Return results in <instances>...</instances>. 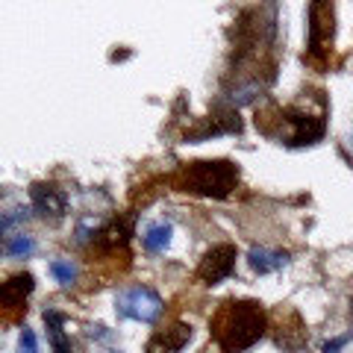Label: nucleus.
I'll list each match as a JSON object with an SVG mask.
<instances>
[{"instance_id": "1", "label": "nucleus", "mask_w": 353, "mask_h": 353, "mask_svg": "<svg viewBox=\"0 0 353 353\" xmlns=\"http://www.w3.org/2000/svg\"><path fill=\"white\" fill-rule=\"evenodd\" d=\"M265 333L262 309L250 301L224 303L212 318V336L224 353H241L256 345Z\"/></svg>"}, {"instance_id": "2", "label": "nucleus", "mask_w": 353, "mask_h": 353, "mask_svg": "<svg viewBox=\"0 0 353 353\" xmlns=\"http://www.w3.org/2000/svg\"><path fill=\"white\" fill-rule=\"evenodd\" d=\"M239 171L230 162H194L185 171V192H197V194H215L224 197L230 189L236 185Z\"/></svg>"}, {"instance_id": "3", "label": "nucleus", "mask_w": 353, "mask_h": 353, "mask_svg": "<svg viewBox=\"0 0 353 353\" xmlns=\"http://www.w3.org/2000/svg\"><path fill=\"white\" fill-rule=\"evenodd\" d=\"M115 309H118L121 318H132V321H141V324H153L159 318V312H162V301H159L157 292L136 285V289H127V292L118 294Z\"/></svg>"}, {"instance_id": "4", "label": "nucleus", "mask_w": 353, "mask_h": 353, "mask_svg": "<svg viewBox=\"0 0 353 353\" xmlns=\"http://www.w3.org/2000/svg\"><path fill=\"white\" fill-rule=\"evenodd\" d=\"M233 265H236V250L230 245H221V248H212L203 256L201 262V277L206 283H218L233 274Z\"/></svg>"}, {"instance_id": "5", "label": "nucleus", "mask_w": 353, "mask_h": 353, "mask_svg": "<svg viewBox=\"0 0 353 353\" xmlns=\"http://www.w3.org/2000/svg\"><path fill=\"white\" fill-rule=\"evenodd\" d=\"M189 339H192V327L174 324L171 330H165V333H157V336L150 339L148 353H180L185 345H189Z\"/></svg>"}, {"instance_id": "6", "label": "nucleus", "mask_w": 353, "mask_h": 353, "mask_svg": "<svg viewBox=\"0 0 353 353\" xmlns=\"http://www.w3.org/2000/svg\"><path fill=\"white\" fill-rule=\"evenodd\" d=\"M32 206L39 209L44 218H62L65 215V194L53 185H32Z\"/></svg>"}, {"instance_id": "7", "label": "nucleus", "mask_w": 353, "mask_h": 353, "mask_svg": "<svg viewBox=\"0 0 353 353\" xmlns=\"http://www.w3.org/2000/svg\"><path fill=\"white\" fill-rule=\"evenodd\" d=\"M309 15H312V24H309V50L312 57H321L333 41V15L327 21H318V6H309Z\"/></svg>"}, {"instance_id": "8", "label": "nucleus", "mask_w": 353, "mask_h": 353, "mask_svg": "<svg viewBox=\"0 0 353 353\" xmlns=\"http://www.w3.org/2000/svg\"><path fill=\"white\" fill-rule=\"evenodd\" d=\"M32 292V277L30 274H15V277H9L3 283V289H0V301H3V306L12 312V309H18L21 303H24V297Z\"/></svg>"}, {"instance_id": "9", "label": "nucleus", "mask_w": 353, "mask_h": 353, "mask_svg": "<svg viewBox=\"0 0 353 353\" xmlns=\"http://www.w3.org/2000/svg\"><path fill=\"white\" fill-rule=\"evenodd\" d=\"M250 259V268L256 274H271V271H280L285 262H289V256H285L283 250H268V248H253L248 253Z\"/></svg>"}, {"instance_id": "10", "label": "nucleus", "mask_w": 353, "mask_h": 353, "mask_svg": "<svg viewBox=\"0 0 353 353\" xmlns=\"http://www.w3.org/2000/svg\"><path fill=\"white\" fill-rule=\"evenodd\" d=\"M44 324H48V336H50V345L53 353H71V341L65 339V315L59 309H44Z\"/></svg>"}, {"instance_id": "11", "label": "nucleus", "mask_w": 353, "mask_h": 353, "mask_svg": "<svg viewBox=\"0 0 353 353\" xmlns=\"http://www.w3.org/2000/svg\"><path fill=\"white\" fill-rule=\"evenodd\" d=\"M168 245H171V224H168V221L148 227V233H145V250H150V253H162Z\"/></svg>"}, {"instance_id": "12", "label": "nucleus", "mask_w": 353, "mask_h": 353, "mask_svg": "<svg viewBox=\"0 0 353 353\" xmlns=\"http://www.w3.org/2000/svg\"><path fill=\"white\" fill-rule=\"evenodd\" d=\"M3 250H6V256H12V259H24V256H30V253L36 250V245H32L30 236L18 233V236H6Z\"/></svg>"}, {"instance_id": "13", "label": "nucleus", "mask_w": 353, "mask_h": 353, "mask_svg": "<svg viewBox=\"0 0 353 353\" xmlns=\"http://www.w3.org/2000/svg\"><path fill=\"white\" fill-rule=\"evenodd\" d=\"M50 274L57 277L62 285H71L77 280V265L71 259H57V262H50Z\"/></svg>"}, {"instance_id": "14", "label": "nucleus", "mask_w": 353, "mask_h": 353, "mask_svg": "<svg viewBox=\"0 0 353 353\" xmlns=\"http://www.w3.org/2000/svg\"><path fill=\"white\" fill-rule=\"evenodd\" d=\"M27 218H30V209H9L3 215V221H0V227H3V233H9L18 221H27Z\"/></svg>"}, {"instance_id": "15", "label": "nucleus", "mask_w": 353, "mask_h": 353, "mask_svg": "<svg viewBox=\"0 0 353 353\" xmlns=\"http://www.w3.org/2000/svg\"><path fill=\"white\" fill-rule=\"evenodd\" d=\"M21 353H39V347H36V336H32V330H30V327L21 330Z\"/></svg>"}, {"instance_id": "16", "label": "nucleus", "mask_w": 353, "mask_h": 353, "mask_svg": "<svg viewBox=\"0 0 353 353\" xmlns=\"http://www.w3.org/2000/svg\"><path fill=\"white\" fill-rule=\"evenodd\" d=\"M347 341H350V336H339V339H333V341H327V345H324V353H339L341 347L347 345Z\"/></svg>"}, {"instance_id": "17", "label": "nucleus", "mask_w": 353, "mask_h": 353, "mask_svg": "<svg viewBox=\"0 0 353 353\" xmlns=\"http://www.w3.org/2000/svg\"><path fill=\"white\" fill-rule=\"evenodd\" d=\"M345 145H347V150H350V153H353V130H350V132H347V139H345Z\"/></svg>"}]
</instances>
